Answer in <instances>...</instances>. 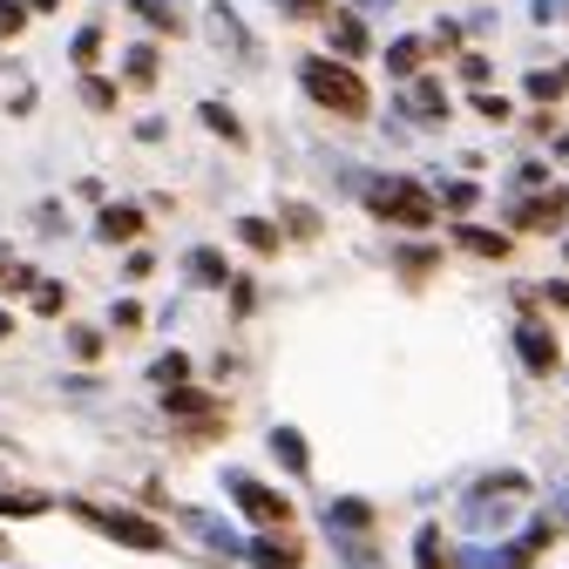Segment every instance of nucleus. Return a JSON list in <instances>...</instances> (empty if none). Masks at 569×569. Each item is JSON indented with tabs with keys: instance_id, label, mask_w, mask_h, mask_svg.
Wrapping results in <instances>:
<instances>
[{
	"instance_id": "nucleus-1",
	"label": "nucleus",
	"mask_w": 569,
	"mask_h": 569,
	"mask_svg": "<svg viewBox=\"0 0 569 569\" xmlns=\"http://www.w3.org/2000/svg\"><path fill=\"white\" fill-rule=\"evenodd\" d=\"M299 82H306V96H312L319 109H332V116H367V109H373L367 82L352 76L346 61H332V54H306V61H299Z\"/></svg>"
},
{
	"instance_id": "nucleus-2",
	"label": "nucleus",
	"mask_w": 569,
	"mask_h": 569,
	"mask_svg": "<svg viewBox=\"0 0 569 569\" xmlns=\"http://www.w3.org/2000/svg\"><path fill=\"white\" fill-rule=\"evenodd\" d=\"M367 210H373V218H387V224H400V231H427V224L441 218V210H435V197H427L420 183H407V177L367 183Z\"/></svg>"
},
{
	"instance_id": "nucleus-3",
	"label": "nucleus",
	"mask_w": 569,
	"mask_h": 569,
	"mask_svg": "<svg viewBox=\"0 0 569 569\" xmlns=\"http://www.w3.org/2000/svg\"><path fill=\"white\" fill-rule=\"evenodd\" d=\"M102 536H116L122 549H142V556H150V549H163V529L150 522V516H129V509H82Z\"/></svg>"
},
{
	"instance_id": "nucleus-4",
	"label": "nucleus",
	"mask_w": 569,
	"mask_h": 569,
	"mask_svg": "<svg viewBox=\"0 0 569 569\" xmlns=\"http://www.w3.org/2000/svg\"><path fill=\"white\" fill-rule=\"evenodd\" d=\"M224 488H231V502H238L244 516H258V522H271V529H284V516H292V502H284V495H271V488H258L251 475H231Z\"/></svg>"
},
{
	"instance_id": "nucleus-5",
	"label": "nucleus",
	"mask_w": 569,
	"mask_h": 569,
	"mask_svg": "<svg viewBox=\"0 0 569 569\" xmlns=\"http://www.w3.org/2000/svg\"><path fill=\"white\" fill-rule=\"evenodd\" d=\"M549 542H556V529H549V522H529V529H522L509 549H495V556H475V562H481V569H529V562H536Z\"/></svg>"
},
{
	"instance_id": "nucleus-6",
	"label": "nucleus",
	"mask_w": 569,
	"mask_h": 569,
	"mask_svg": "<svg viewBox=\"0 0 569 569\" xmlns=\"http://www.w3.org/2000/svg\"><path fill=\"white\" fill-rule=\"evenodd\" d=\"M163 407L170 413H183V420H197V435H218V400H210V393H197V387H163Z\"/></svg>"
},
{
	"instance_id": "nucleus-7",
	"label": "nucleus",
	"mask_w": 569,
	"mask_h": 569,
	"mask_svg": "<svg viewBox=\"0 0 569 569\" xmlns=\"http://www.w3.org/2000/svg\"><path fill=\"white\" fill-rule=\"evenodd\" d=\"M562 218H569V190H549L516 210V231H562Z\"/></svg>"
},
{
	"instance_id": "nucleus-8",
	"label": "nucleus",
	"mask_w": 569,
	"mask_h": 569,
	"mask_svg": "<svg viewBox=\"0 0 569 569\" xmlns=\"http://www.w3.org/2000/svg\"><path fill=\"white\" fill-rule=\"evenodd\" d=\"M96 231H102L109 244H136V238H142V210H136V203H102Z\"/></svg>"
},
{
	"instance_id": "nucleus-9",
	"label": "nucleus",
	"mask_w": 569,
	"mask_h": 569,
	"mask_svg": "<svg viewBox=\"0 0 569 569\" xmlns=\"http://www.w3.org/2000/svg\"><path fill=\"white\" fill-rule=\"evenodd\" d=\"M516 346H522V360H529V373H556V339L542 332V326H516Z\"/></svg>"
},
{
	"instance_id": "nucleus-10",
	"label": "nucleus",
	"mask_w": 569,
	"mask_h": 569,
	"mask_svg": "<svg viewBox=\"0 0 569 569\" xmlns=\"http://www.w3.org/2000/svg\"><path fill=\"white\" fill-rule=\"evenodd\" d=\"M326 529H352V536L373 529V502H360V495H339V502L326 509Z\"/></svg>"
},
{
	"instance_id": "nucleus-11",
	"label": "nucleus",
	"mask_w": 569,
	"mask_h": 569,
	"mask_svg": "<svg viewBox=\"0 0 569 569\" xmlns=\"http://www.w3.org/2000/svg\"><path fill=\"white\" fill-rule=\"evenodd\" d=\"M183 271H190V284H224V278H231L224 251H210V244H197V251L183 258Z\"/></svg>"
},
{
	"instance_id": "nucleus-12",
	"label": "nucleus",
	"mask_w": 569,
	"mask_h": 569,
	"mask_svg": "<svg viewBox=\"0 0 569 569\" xmlns=\"http://www.w3.org/2000/svg\"><path fill=\"white\" fill-rule=\"evenodd\" d=\"M407 109H413L420 122H441V116H448V89H441V82H413V89H407Z\"/></svg>"
},
{
	"instance_id": "nucleus-13",
	"label": "nucleus",
	"mask_w": 569,
	"mask_h": 569,
	"mask_svg": "<svg viewBox=\"0 0 569 569\" xmlns=\"http://www.w3.org/2000/svg\"><path fill=\"white\" fill-rule=\"evenodd\" d=\"M271 455H278V468H284V475H306V461H312V455H306V441H299V427H278V435H271Z\"/></svg>"
},
{
	"instance_id": "nucleus-14",
	"label": "nucleus",
	"mask_w": 569,
	"mask_h": 569,
	"mask_svg": "<svg viewBox=\"0 0 569 569\" xmlns=\"http://www.w3.org/2000/svg\"><path fill=\"white\" fill-rule=\"evenodd\" d=\"M455 238H461V251H475V258H509V238H502V231H481V224H461Z\"/></svg>"
},
{
	"instance_id": "nucleus-15",
	"label": "nucleus",
	"mask_w": 569,
	"mask_h": 569,
	"mask_svg": "<svg viewBox=\"0 0 569 569\" xmlns=\"http://www.w3.org/2000/svg\"><path fill=\"white\" fill-rule=\"evenodd\" d=\"M332 48H339V54H367V28H360V14H332Z\"/></svg>"
},
{
	"instance_id": "nucleus-16",
	"label": "nucleus",
	"mask_w": 569,
	"mask_h": 569,
	"mask_svg": "<svg viewBox=\"0 0 569 569\" xmlns=\"http://www.w3.org/2000/svg\"><path fill=\"white\" fill-rule=\"evenodd\" d=\"M210 41L231 48V54H244V48H251V41H244V28L231 21V8H210Z\"/></svg>"
},
{
	"instance_id": "nucleus-17",
	"label": "nucleus",
	"mask_w": 569,
	"mask_h": 569,
	"mask_svg": "<svg viewBox=\"0 0 569 569\" xmlns=\"http://www.w3.org/2000/svg\"><path fill=\"white\" fill-rule=\"evenodd\" d=\"M413 562H420V569H448V562H455V556H448V542H441V529H420Z\"/></svg>"
},
{
	"instance_id": "nucleus-18",
	"label": "nucleus",
	"mask_w": 569,
	"mask_h": 569,
	"mask_svg": "<svg viewBox=\"0 0 569 569\" xmlns=\"http://www.w3.org/2000/svg\"><path fill=\"white\" fill-rule=\"evenodd\" d=\"M183 522H190V529H197V536H203V542H210V549H244V542H238V536H231V529H224V522H218V516H197V509H190V516H183Z\"/></svg>"
},
{
	"instance_id": "nucleus-19",
	"label": "nucleus",
	"mask_w": 569,
	"mask_h": 569,
	"mask_svg": "<svg viewBox=\"0 0 569 569\" xmlns=\"http://www.w3.org/2000/svg\"><path fill=\"white\" fill-rule=\"evenodd\" d=\"M129 82H136V89H150V82H157V48H150V41L129 48Z\"/></svg>"
},
{
	"instance_id": "nucleus-20",
	"label": "nucleus",
	"mask_w": 569,
	"mask_h": 569,
	"mask_svg": "<svg viewBox=\"0 0 569 569\" xmlns=\"http://www.w3.org/2000/svg\"><path fill=\"white\" fill-rule=\"evenodd\" d=\"M0 516H48V495H14V488H0Z\"/></svg>"
},
{
	"instance_id": "nucleus-21",
	"label": "nucleus",
	"mask_w": 569,
	"mask_h": 569,
	"mask_svg": "<svg viewBox=\"0 0 569 569\" xmlns=\"http://www.w3.org/2000/svg\"><path fill=\"white\" fill-rule=\"evenodd\" d=\"M203 122H210V129H218L224 142H244V122H238V116H231L224 102H203Z\"/></svg>"
},
{
	"instance_id": "nucleus-22",
	"label": "nucleus",
	"mask_w": 569,
	"mask_h": 569,
	"mask_svg": "<svg viewBox=\"0 0 569 569\" xmlns=\"http://www.w3.org/2000/svg\"><path fill=\"white\" fill-rule=\"evenodd\" d=\"M251 556H258V569H292V562H299L292 542H251Z\"/></svg>"
},
{
	"instance_id": "nucleus-23",
	"label": "nucleus",
	"mask_w": 569,
	"mask_h": 569,
	"mask_svg": "<svg viewBox=\"0 0 569 569\" xmlns=\"http://www.w3.org/2000/svg\"><path fill=\"white\" fill-rule=\"evenodd\" d=\"M129 8H136L142 21H150L157 34H177V14H170V0H129Z\"/></svg>"
},
{
	"instance_id": "nucleus-24",
	"label": "nucleus",
	"mask_w": 569,
	"mask_h": 569,
	"mask_svg": "<svg viewBox=\"0 0 569 569\" xmlns=\"http://www.w3.org/2000/svg\"><path fill=\"white\" fill-rule=\"evenodd\" d=\"M420 54H427L420 41H393V48H387V68H393V76H413V68H420Z\"/></svg>"
},
{
	"instance_id": "nucleus-25",
	"label": "nucleus",
	"mask_w": 569,
	"mask_h": 569,
	"mask_svg": "<svg viewBox=\"0 0 569 569\" xmlns=\"http://www.w3.org/2000/svg\"><path fill=\"white\" fill-rule=\"evenodd\" d=\"M68 352H76V360H96V352H102V332H96V326H68Z\"/></svg>"
},
{
	"instance_id": "nucleus-26",
	"label": "nucleus",
	"mask_w": 569,
	"mask_h": 569,
	"mask_svg": "<svg viewBox=\"0 0 569 569\" xmlns=\"http://www.w3.org/2000/svg\"><path fill=\"white\" fill-rule=\"evenodd\" d=\"M238 238H244L251 251H278V231H271L264 218H244V224H238Z\"/></svg>"
},
{
	"instance_id": "nucleus-27",
	"label": "nucleus",
	"mask_w": 569,
	"mask_h": 569,
	"mask_svg": "<svg viewBox=\"0 0 569 569\" xmlns=\"http://www.w3.org/2000/svg\"><path fill=\"white\" fill-rule=\"evenodd\" d=\"M183 373H190V360H183V352H163V360L150 367V380H157V387H177Z\"/></svg>"
},
{
	"instance_id": "nucleus-28",
	"label": "nucleus",
	"mask_w": 569,
	"mask_h": 569,
	"mask_svg": "<svg viewBox=\"0 0 569 569\" xmlns=\"http://www.w3.org/2000/svg\"><path fill=\"white\" fill-rule=\"evenodd\" d=\"M102 61V28H82L76 34V68H96Z\"/></svg>"
},
{
	"instance_id": "nucleus-29",
	"label": "nucleus",
	"mask_w": 569,
	"mask_h": 569,
	"mask_svg": "<svg viewBox=\"0 0 569 569\" xmlns=\"http://www.w3.org/2000/svg\"><path fill=\"white\" fill-rule=\"evenodd\" d=\"M82 102H89V109H116V82H102V76H82Z\"/></svg>"
},
{
	"instance_id": "nucleus-30",
	"label": "nucleus",
	"mask_w": 569,
	"mask_h": 569,
	"mask_svg": "<svg viewBox=\"0 0 569 569\" xmlns=\"http://www.w3.org/2000/svg\"><path fill=\"white\" fill-rule=\"evenodd\" d=\"M28 28V8H21V0H0V41H14Z\"/></svg>"
},
{
	"instance_id": "nucleus-31",
	"label": "nucleus",
	"mask_w": 569,
	"mask_h": 569,
	"mask_svg": "<svg viewBox=\"0 0 569 569\" xmlns=\"http://www.w3.org/2000/svg\"><path fill=\"white\" fill-rule=\"evenodd\" d=\"M562 89H569V82H562V76H549V68H536V76H529V96H536V102H556Z\"/></svg>"
},
{
	"instance_id": "nucleus-32",
	"label": "nucleus",
	"mask_w": 569,
	"mask_h": 569,
	"mask_svg": "<svg viewBox=\"0 0 569 569\" xmlns=\"http://www.w3.org/2000/svg\"><path fill=\"white\" fill-rule=\"evenodd\" d=\"M441 203H448V210H475V183H448Z\"/></svg>"
},
{
	"instance_id": "nucleus-33",
	"label": "nucleus",
	"mask_w": 569,
	"mask_h": 569,
	"mask_svg": "<svg viewBox=\"0 0 569 569\" xmlns=\"http://www.w3.org/2000/svg\"><path fill=\"white\" fill-rule=\"evenodd\" d=\"M109 326H116V332H136V326H142V306H136V299H122V306H116V319H109Z\"/></svg>"
},
{
	"instance_id": "nucleus-34",
	"label": "nucleus",
	"mask_w": 569,
	"mask_h": 569,
	"mask_svg": "<svg viewBox=\"0 0 569 569\" xmlns=\"http://www.w3.org/2000/svg\"><path fill=\"white\" fill-rule=\"evenodd\" d=\"M346 562H352V569H373V549H367V529H360V536H352V542H346Z\"/></svg>"
},
{
	"instance_id": "nucleus-35",
	"label": "nucleus",
	"mask_w": 569,
	"mask_h": 569,
	"mask_svg": "<svg viewBox=\"0 0 569 569\" xmlns=\"http://www.w3.org/2000/svg\"><path fill=\"white\" fill-rule=\"evenodd\" d=\"M475 109H481V116H488V122H509V102H502V96H488V89H481V96H475Z\"/></svg>"
},
{
	"instance_id": "nucleus-36",
	"label": "nucleus",
	"mask_w": 569,
	"mask_h": 569,
	"mask_svg": "<svg viewBox=\"0 0 569 569\" xmlns=\"http://www.w3.org/2000/svg\"><path fill=\"white\" fill-rule=\"evenodd\" d=\"M284 218H292V231H299V238H312V231H319V218H312L306 203H292V210H284Z\"/></svg>"
},
{
	"instance_id": "nucleus-37",
	"label": "nucleus",
	"mask_w": 569,
	"mask_h": 569,
	"mask_svg": "<svg viewBox=\"0 0 569 569\" xmlns=\"http://www.w3.org/2000/svg\"><path fill=\"white\" fill-rule=\"evenodd\" d=\"M34 312H61V284H34Z\"/></svg>"
},
{
	"instance_id": "nucleus-38",
	"label": "nucleus",
	"mask_w": 569,
	"mask_h": 569,
	"mask_svg": "<svg viewBox=\"0 0 569 569\" xmlns=\"http://www.w3.org/2000/svg\"><path fill=\"white\" fill-rule=\"evenodd\" d=\"M157 264H150V251H129V264H122V278H150Z\"/></svg>"
},
{
	"instance_id": "nucleus-39",
	"label": "nucleus",
	"mask_w": 569,
	"mask_h": 569,
	"mask_svg": "<svg viewBox=\"0 0 569 569\" xmlns=\"http://www.w3.org/2000/svg\"><path fill=\"white\" fill-rule=\"evenodd\" d=\"M400 264H407V271H435L441 258H435V251H400Z\"/></svg>"
},
{
	"instance_id": "nucleus-40",
	"label": "nucleus",
	"mask_w": 569,
	"mask_h": 569,
	"mask_svg": "<svg viewBox=\"0 0 569 569\" xmlns=\"http://www.w3.org/2000/svg\"><path fill=\"white\" fill-rule=\"evenodd\" d=\"M562 8H569V0H536V21L549 28V21H562Z\"/></svg>"
},
{
	"instance_id": "nucleus-41",
	"label": "nucleus",
	"mask_w": 569,
	"mask_h": 569,
	"mask_svg": "<svg viewBox=\"0 0 569 569\" xmlns=\"http://www.w3.org/2000/svg\"><path fill=\"white\" fill-rule=\"evenodd\" d=\"M549 306H562V312H569V278H556V284H549Z\"/></svg>"
},
{
	"instance_id": "nucleus-42",
	"label": "nucleus",
	"mask_w": 569,
	"mask_h": 569,
	"mask_svg": "<svg viewBox=\"0 0 569 569\" xmlns=\"http://www.w3.org/2000/svg\"><path fill=\"white\" fill-rule=\"evenodd\" d=\"M284 8H292V14H319V0H284Z\"/></svg>"
},
{
	"instance_id": "nucleus-43",
	"label": "nucleus",
	"mask_w": 569,
	"mask_h": 569,
	"mask_svg": "<svg viewBox=\"0 0 569 569\" xmlns=\"http://www.w3.org/2000/svg\"><path fill=\"white\" fill-rule=\"evenodd\" d=\"M8 332H14V312H0V339H8Z\"/></svg>"
},
{
	"instance_id": "nucleus-44",
	"label": "nucleus",
	"mask_w": 569,
	"mask_h": 569,
	"mask_svg": "<svg viewBox=\"0 0 569 569\" xmlns=\"http://www.w3.org/2000/svg\"><path fill=\"white\" fill-rule=\"evenodd\" d=\"M0 278H8V258H0Z\"/></svg>"
},
{
	"instance_id": "nucleus-45",
	"label": "nucleus",
	"mask_w": 569,
	"mask_h": 569,
	"mask_svg": "<svg viewBox=\"0 0 569 569\" xmlns=\"http://www.w3.org/2000/svg\"><path fill=\"white\" fill-rule=\"evenodd\" d=\"M562 157H569V136H562Z\"/></svg>"
},
{
	"instance_id": "nucleus-46",
	"label": "nucleus",
	"mask_w": 569,
	"mask_h": 569,
	"mask_svg": "<svg viewBox=\"0 0 569 569\" xmlns=\"http://www.w3.org/2000/svg\"><path fill=\"white\" fill-rule=\"evenodd\" d=\"M0 549H8V536H0Z\"/></svg>"
},
{
	"instance_id": "nucleus-47",
	"label": "nucleus",
	"mask_w": 569,
	"mask_h": 569,
	"mask_svg": "<svg viewBox=\"0 0 569 569\" xmlns=\"http://www.w3.org/2000/svg\"><path fill=\"white\" fill-rule=\"evenodd\" d=\"M562 82H569V68H562Z\"/></svg>"
},
{
	"instance_id": "nucleus-48",
	"label": "nucleus",
	"mask_w": 569,
	"mask_h": 569,
	"mask_svg": "<svg viewBox=\"0 0 569 569\" xmlns=\"http://www.w3.org/2000/svg\"><path fill=\"white\" fill-rule=\"evenodd\" d=\"M562 251H569V244H562Z\"/></svg>"
}]
</instances>
